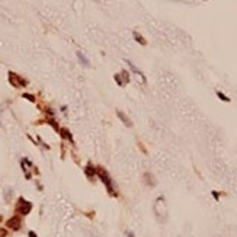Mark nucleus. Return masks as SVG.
<instances>
[{
  "mask_svg": "<svg viewBox=\"0 0 237 237\" xmlns=\"http://www.w3.org/2000/svg\"><path fill=\"white\" fill-rule=\"evenodd\" d=\"M20 224H22V223H20V218L16 217V215H15V217H12V218H9V220L6 221V226H7L9 228H12V230H19Z\"/></svg>",
  "mask_w": 237,
  "mask_h": 237,
  "instance_id": "obj_1",
  "label": "nucleus"
},
{
  "mask_svg": "<svg viewBox=\"0 0 237 237\" xmlns=\"http://www.w3.org/2000/svg\"><path fill=\"white\" fill-rule=\"evenodd\" d=\"M22 204L24 205H19V207H18V211H19L20 214H28L29 211H31V208H32V205L29 204V202H25L24 199H22Z\"/></svg>",
  "mask_w": 237,
  "mask_h": 237,
  "instance_id": "obj_2",
  "label": "nucleus"
},
{
  "mask_svg": "<svg viewBox=\"0 0 237 237\" xmlns=\"http://www.w3.org/2000/svg\"><path fill=\"white\" fill-rule=\"evenodd\" d=\"M118 116H119V118H121V119H122L124 122H125V125H128V127H131V121H129V119L127 118V116H125V115H124L122 112H119V111H118Z\"/></svg>",
  "mask_w": 237,
  "mask_h": 237,
  "instance_id": "obj_3",
  "label": "nucleus"
},
{
  "mask_svg": "<svg viewBox=\"0 0 237 237\" xmlns=\"http://www.w3.org/2000/svg\"><path fill=\"white\" fill-rule=\"evenodd\" d=\"M134 38L137 39V41L141 44V45H146V44H147V42H146V39L143 38L141 35H140V33H137V32H134Z\"/></svg>",
  "mask_w": 237,
  "mask_h": 237,
  "instance_id": "obj_4",
  "label": "nucleus"
},
{
  "mask_svg": "<svg viewBox=\"0 0 237 237\" xmlns=\"http://www.w3.org/2000/svg\"><path fill=\"white\" fill-rule=\"evenodd\" d=\"M217 96L220 99H223L224 102H230V98H227V96L224 95V93H221V92H217Z\"/></svg>",
  "mask_w": 237,
  "mask_h": 237,
  "instance_id": "obj_5",
  "label": "nucleus"
},
{
  "mask_svg": "<svg viewBox=\"0 0 237 237\" xmlns=\"http://www.w3.org/2000/svg\"><path fill=\"white\" fill-rule=\"evenodd\" d=\"M6 236H7V231L5 228H0V237H6Z\"/></svg>",
  "mask_w": 237,
  "mask_h": 237,
  "instance_id": "obj_6",
  "label": "nucleus"
},
{
  "mask_svg": "<svg viewBox=\"0 0 237 237\" xmlns=\"http://www.w3.org/2000/svg\"><path fill=\"white\" fill-rule=\"evenodd\" d=\"M79 57H80V60H81V61H83V63H85V64H87V61H86V58L83 57L81 54H79Z\"/></svg>",
  "mask_w": 237,
  "mask_h": 237,
  "instance_id": "obj_7",
  "label": "nucleus"
},
{
  "mask_svg": "<svg viewBox=\"0 0 237 237\" xmlns=\"http://www.w3.org/2000/svg\"><path fill=\"white\" fill-rule=\"evenodd\" d=\"M29 236H31V237H37L35 234H33V233H29Z\"/></svg>",
  "mask_w": 237,
  "mask_h": 237,
  "instance_id": "obj_8",
  "label": "nucleus"
},
{
  "mask_svg": "<svg viewBox=\"0 0 237 237\" xmlns=\"http://www.w3.org/2000/svg\"><path fill=\"white\" fill-rule=\"evenodd\" d=\"M129 237H133V236H129Z\"/></svg>",
  "mask_w": 237,
  "mask_h": 237,
  "instance_id": "obj_9",
  "label": "nucleus"
}]
</instances>
